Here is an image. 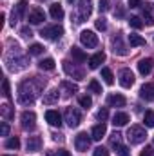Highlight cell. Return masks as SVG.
<instances>
[{"label":"cell","instance_id":"cell-49","mask_svg":"<svg viewBox=\"0 0 154 156\" xmlns=\"http://www.w3.org/2000/svg\"><path fill=\"white\" fill-rule=\"evenodd\" d=\"M58 156H71V154H69V151H60Z\"/></svg>","mask_w":154,"mask_h":156},{"label":"cell","instance_id":"cell-37","mask_svg":"<svg viewBox=\"0 0 154 156\" xmlns=\"http://www.w3.org/2000/svg\"><path fill=\"white\" fill-rule=\"evenodd\" d=\"M2 89H4V96L5 98H11V89H9V80L7 78L2 80Z\"/></svg>","mask_w":154,"mask_h":156},{"label":"cell","instance_id":"cell-30","mask_svg":"<svg viewBox=\"0 0 154 156\" xmlns=\"http://www.w3.org/2000/svg\"><path fill=\"white\" fill-rule=\"evenodd\" d=\"M143 24H145V22H143L140 16H131V18H129V26H131V27H134V29H142V27H143Z\"/></svg>","mask_w":154,"mask_h":156},{"label":"cell","instance_id":"cell-29","mask_svg":"<svg viewBox=\"0 0 154 156\" xmlns=\"http://www.w3.org/2000/svg\"><path fill=\"white\" fill-rule=\"evenodd\" d=\"M26 9H27V2H26V0H20V2L16 4V13H15V11H13V13H15L18 18H22V16L26 15Z\"/></svg>","mask_w":154,"mask_h":156},{"label":"cell","instance_id":"cell-45","mask_svg":"<svg viewBox=\"0 0 154 156\" xmlns=\"http://www.w3.org/2000/svg\"><path fill=\"white\" fill-rule=\"evenodd\" d=\"M129 5L131 7H140V5H143V0H129Z\"/></svg>","mask_w":154,"mask_h":156},{"label":"cell","instance_id":"cell-44","mask_svg":"<svg viewBox=\"0 0 154 156\" xmlns=\"http://www.w3.org/2000/svg\"><path fill=\"white\" fill-rule=\"evenodd\" d=\"M20 33H22V37H26V38H27V37H33V33H31V29H29V27H22V29H20Z\"/></svg>","mask_w":154,"mask_h":156},{"label":"cell","instance_id":"cell-12","mask_svg":"<svg viewBox=\"0 0 154 156\" xmlns=\"http://www.w3.org/2000/svg\"><path fill=\"white\" fill-rule=\"evenodd\" d=\"M91 11H93L91 0H80V16H78V22H83L91 15Z\"/></svg>","mask_w":154,"mask_h":156},{"label":"cell","instance_id":"cell-17","mask_svg":"<svg viewBox=\"0 0 154 156\" xmlns=\"http://www.w3.org/2000/svg\"><path fill=\"white\" fill-rule=\"evenodd\" d=\"M40 147H42V140L38 136H27V151L29 153H37V151H40Z\"/></svg>","mask_w":154,"mask_h":156},{"label":"cell","instance_id":"cell-7","mask_svg":"<svg viewBox=\"0 0 154 156\" xmlns=\"http://www.w3.org/2000/svg\"><path fill=\"white\" fill-rule=\"evenodd\" d=\"M75 147H76V151H80V153H85V151L91 147V138L87 136V133L76 134V138H75Z\"/></svg>","mask_w":154,"mask_h":156},{"label":"cell","instance_id":"cell-31","mask_svg":"<svg viewBox=\"0 0 154 156\" xmlns=\"http://www.w3.org/2000/svg\"><path fill=\"white\" fill-rule=\"evenodd\" d=\"M89 91L94 93V94H102V85H100V82H98V80H91V82H89Z\"/></svg>","mask_w":154,"mask_h":156},{"label":"cell","instance_id":"cell-11","mask_svg":"<svg viewBox=\"0 0 154 156\" xmlns=\"http://www.w3.org/2000/svg\"><path fill=\"white\" fill-rule=\"evenodd\" d=\"M140 96L147 102L154 100V82H149V83H143L142 89H140Z\"/></svg>","mask_w":154,"mask_h":156},{"label":"cell","instance_id":"cell-14","mask_svg":"<svg viewBox=\"0 0 154 156\" xmlns=\"http://www.w3.org/2000/svg\"><path fill=\"white\" fill-rule=\"evenodd\" d=\"M105 133H107V127H105V123H98V125H94V127H93L91 138H93L94 142H100V140L105 136Z\"/></svg>","mask_w":154,"mask_h":156},{"label":"cell","instance_id":"cell-10","mask_svg":"<svg viewBox=\"0 0 154 156\" xmlns=\"http://www.w3.org/2000/svg\"><path fill=\"white\" fill-rule=\"evenodd\" d=\"M45 120H47V123L53 125V127H60V125H62V116H60V113L54 111V109L45 111Z\"/></svg>","mask_w":154,"mask_h":156},{"label":"cell","instance_id":"cell-36","mask_svg":"<svg viewBox=\"0 0 154 156\" xmlns=\"http://www.w3.org/2000/svg\"><path fill=\"white\" fill-rule=\"evenodd\" d=\"M80 105L83 107V109H89L91 105H93V100H91V96H80Z\"/></svg>","mask_w":154,"mask_h":156},{"label":"cell","instance_id":"cell-25","mask_svg":"<svg viewBox=\"0 0 154 156\" xmlns=\"http://www.w3.org/2000/svg\"><path fill=\"white\" fill-rule=\"evenodd\" d=\"M0 115L5 118V120H11V118L15 116V113H13V107H11L9 104H4V105H0Z\"/></svg>","mask_w":154,"mask_h":156},{"label":"cell","instance_id":"cell-21","mask_svg":"<svg viewBox=\"0 0 154 156\" xmlns=\"http://www.w3.org/2000/svg\"><path fill=\"white\" fill-rule=\"evenodd\" d=\"M64 69H65V73L67 75H71V76H76L78 80L80 78H83V71H78V69H75V66H71V62H64Z\"/></svg>","mask_w":154,"mask_h":156},{"label":"cell","instance_id":"cell-3","mask_svg":"<svg viewBox=\"0 0 154 156\" xmlns=\"http://www.w3.org/2000/svg\"><path fill=\"white\" fill-rule=\"evenodd\" d=\"M40 35L47 40H58V38H62V35H64V27L58 26V24L56 26H47V27L42 29Z\"/></svg>","mask_w":154,"mask_h":156},{"label":"cell","instance_id":"cell-1","mask_svg":"<svg viewBox=\"0 0 154 156\" xmlns=\"http://www.w3.org/2000/svg\"><path fill=\"white\" fill-rule=\"evenodd\" d=\"M42 87H44V82L35 80V78L22 82V83L18 85V102H20L22 105H29V104H33L35 98L40 94Z\"/></svg>","mask_w":154,"mask_h":156},{"label":"cell","instance_id":"cell-8","mask_svg":"<svg viewBox=\"0 0 154 156\" xmlns=\"http://www.w3.org/2000/svg\"><path fill=\"white\" fill-rule=\"evenodd\" d=\"M132 83H134V73L131 69H127V67L121 69L120 71V85L129 89V87H132Z\"/></svg>","mask_w":154,"mask_h":156},{"label":"cell","instance_id":"cell-35","mask_svg":"<svg viewBox=\"0 0 154 156\" xmlns=\"http://www.w3.org/2000/svg\"><path fill=\"white\" fill-rule=\"evenodd\" d=\"M62 87H64V89H67L71 94L78 93V85H76V83H71V82H67V80H65V82H62Z\"/></svg>","mask_w":154,"mask_h":156},{"label":"cell","instance_id":"cell-42","mask_svg":"<svg viewBox=\"0 0 154 156\" xmlns=\"http://www.w3.org/2000/svg\"><path fill=\"white\" fill-rule=\"evenodd\" d=\"M116 154H118V156H129V149H127L125 145H121V144H120V145L116 147Z\"/></svg>","mask_w":154,"mask_h":156},{"label":"cell","instance_id":"cell-50","mask_svg":"<svg viewBox=\"0 0 154 156\" xmlns=\"http://www.w3.org/2000/svg\"><path fill=\"white\" fill-rule=\"evenodd\" d=\"M67 2H75V0H67Z\"/></svg>","mask_w":154,"mask_h":156},{"label":"cell","instance_id":"cell-19","mask_svg":"<svg viewBox=\"0 0 154 156\" xmlns=\"http://www.w3.org/2000/svg\"><path fill=\"white\" fill-rule=\"evenodd\" d=\"M142 11H143V18H145V24H147V26H154L152 5H151V4H145V5L142 7Z\"/></svg>","mask_w":154,"mask_h":156},{"label":"cell","instance_id":"cell-20","mask_svg":"<svg viewBox=\"0 0 154 156\" xmlns=\"http://www.w3.org/2000/svg\"><path fill=\"white\" fill-rule=\"evenodd\" d=\"M58 98H60L58 91H56V89H53V91H49V93H45V94H44V104H45V105H53V104H56V102H58Z\"/></svg>","mask_w":154,"mask_h":156},{"label":"cell","instance_id":"cell-5","mask_svg":"<svg viewBox=\"0 0 154 156\" xmlns=\"http://www.w3.org/2000/svg\"><path fill=\"white\" fill-rule=\"evenodd\" d=\"M65 122H67V125H69L71 129H73V127H78L80 122H82L80 111L75 109V107H67V109H65Z\"/></svg>","mask_w":154,"mask_h":156},{"label":"cell","instance_id":"cell-41","mask_svg":"<svg viewBox=\"0 0 154 156\" xmlns=\"http://www.w3.org/2000/svg\"><path fill=\"white\" fill-rule=\"evenodd\" d=\"M98 9H100V13L109 11V0H100L98 2Z\"/></svg>","mask_w":154,"mask_h":156},{"label":"cell","instance_id":"cell-9","mask_svg":"<svg viewBox=\"0 0 154 156\" xmlns=\"http://www.w3.org/2000/svg\"><path fill=\"white\" fill-rule=\"evenodd\" d=\"M45 20V13H44V9H40V7H33L31 11H29V22L33 24V26H38Z\"/></svg>","mask_w":154,"mask_h":156},{"label":"cell","instance_id":"cell-18","mask_svg":"<svg viewBox=\"0 0 154 156\" xmlns=\"http://www.w3.org/2000/svg\"><path fill=\"white\" fill-rule=\"evenodd\" d=\"M49 15L54 18V20H62L64 18V7L60 5V4H51V7H49Z\"/></svg>","mask_w":154,"mask_h":156},{"label":"cell","instance_id":"cell-48","mask_svg":"<svg viewBox=\"0 0 154 156\" xmlns=\"http://www.w3.org/2000/svg\"><path fill=\"white\" fill-rule=\"evenodd\" d=\"M4 20H5V15H4V13H2V15H0V29H2V27H4Z\"/></svg>","mask_w":154,"mask_h":156},{"label":"cell","instance_id":"cell-26","mask_svg":"<svg viewBox=\"0 0 154 156\" xmlns=\"http://www.w3.org/2000/svg\"><path fill=\"white\" fill-rule=\"evenodd\" d=\"M102 78H103V82H105L107 85H113V83H114V76H113V71H111L109 67H103V69H102Z\"/></svg>","mask_w":154,"mask_h":156},{"label":"cell","instance_id":"cell-51","mask_svg":"<svg viewBox=\"0 0 154 156\" xmlns=\"http://www.w3.org/2000/svg\"><path fill=\"white\" fill-rule=\"evenodd\" d=\"M40 2H45V0H40Z\"/></svg>","mask_w":154,"mask_h":156},{"label":"cell","instance_id":"cell-15","mask_svg":"<svg viewBox=\"0 0 154 156\" xmlns=\"http://www.w3.org/2000/svg\"><path fill=\"white\" fill-rule=\"evenodd\" d=\"M103 62H105V53L100 51V53H96V55H93V56L89 58V67H91V69H98L100 64H103Z\"/></svg>","mask_w":154,"mask_h":156},{"label":"cell","instance_id":"cell-23","mask_svg":"<svg viewBox=\"0 0 154 156\" xmlns=\"http://www.w3.org/2000/svg\"><path fill=\"white\" fill-rule=\"evenodd\" d=\"M38 67L42 71H53L54 69V60L53 58H44L38 62Z\"/></svg>","mask_w":154,"mask_h":156},{"label":"cell","instance_id":"cell-39","mask_svg":"<svg viewBox=\"0 0 154 156\" xmlns=\"http://www.w3.org/2000/svg\"><path fill=\"white\" fill-rule=\"evenodd\" d=\"M96 116H98V120L105 122V120H107V116H109V111H107V107H102V109L98 111V115H96Z\"/></svg>","mask_w":154,"mask_h":156},{"label":"cell","instance_id":"cell-16","mask_svg":"<svg viewBox=\"0 0 154 156\" xmlns=\"http://www.w3.org/2000/svg\"><path fill=\"white\" fill-rule=\"evenodd\" d=\"M125 96L123 94H111L109 98H107V104L111 105V107H123L125 105Z\"/></svg>","mask_w":154,"mask_h":156},{"label":"cell","instance_id":"cell-24","mask_svg":"<svg viewBox=\"0 0 154 156\" xmlns=\"http://www.w3.org/2000/svg\"><path fill=\"white\" fill-rule=\"evenodd\" d=\"M71 56H73L76 62H80V64L87 60V55H85L82 49H78V47H73V49H71Z\"/></svg>","mask_w":154,"mask_h":156},{"label":"cell","instance_id":"cell-32","mask_svg":"<svg viewBox=\"0 0 154 156\" xmlns=\"http://www.w3.org/2000/svg\"><path fill=\"white\" fill-rule=\"evenodd\" d=\"M42 53H44V45H42V44H33V45L29 47V55H31V56H38Z\"/></svg>","mask_w":154,"mask_h":156},{"label":"cell","instance_id":"cell-2","mask_svg":"<svg viewBox=\"0 0 154 156\" xmlns=\"http://www.w3.org/2000/svg\"><path fill=\"white\" fill-rule=\"evenodd\" d=\"M145 138H147V133H145V129H143L142 125H132V127H129V131H127V140L131 142V145L143 144Z\"/></svg>","mask_w":154,"mask_h":156},{"label":"cell","instance_id":"cell-27","mask_svg":"<svg viewBox=\"0 0 154 156\" xmlns=\"http://www.w3.org/2000/svg\"><path fill=\"white\" fill-rule=\"evenodd\" d=\"M129 44L132 45V47H138V45H145V38L143 37H140V35H129Z\"/></svg>","mask_w":154,"mask_h":156},{"label":"cell","instance_id":"cell-38","mask_svg":"<svg viewBox=\"0 0 154 156\" xmlns=\"http://www.w3.org/2000/svg\"><path fill=\"white\" fill-rule=\"evenodd\" d=\"M120 142H121V134L114 131V133L111 134V145H113V147H118V145H120Z\"/></svg>","mask_w":154,"mask_h":156},{"label":"cell","instance_id":"cell-6","mask_svg":"<svg viewBox=\"0 0 154 156\" xmlns=\"http://www.w3.org/2000/svg\"><path fill=\"white\" fill-rule=\"evenodd\" d=\"M20 120H22V127L26 131H33L35 125H37V115L33 111H24L20 115Z\"/></svg>","mask_w":154,"mask_h":156},{"label":"cell","instance_id":"cell-28","mask_svg":"<svg viewBox=\"0 0 154 156\" xmlns=\"http://www.w3.org/2000/svg\"><path fill=\"white\" fill-rule=\"evenodd\" d=\"M113 47H114L113 51H114L116 55H125V53H127L125 47H123V44H121V38H120V37H116V38L113 40Z\"/></svg>","mask_w":154,"mask_h":156},{"label":"cell","instance_id":"cell-52","mask_svg":"<svg viewBox=\"0 0 154 156\" xmlns=\"http://www.w3.org/2000/svg\"><path fill=\"white\" fill-rule=\"evenodd\" d=\"M5 156H9V154H5Z\"/></svg>","mask_w":154,"mask_h":156},{"label":"cell","instance_id":"cell-4","mask_svg":"<svg viewBox=\"0 0 154 156\" xmlns=\"http://www.w3.org/2000/svg\"><path fill=\"white\" fill-rule=\"evenodd\" d=\"M80 42H82L87 49H93V47H96V45H98V37L94 35V31L85 29V31H82V33H80Z\"/></svg>","mask_w":154,"mask_h":156},{"label":"cell","instance_id":"cell-13","mask_svg":"<svg viewBox=\"0 0 154 156\" xmlns=\"http://www.w3.org/2000/svg\"><path fill=\"white\" fill-rule=\"evenodd\" d=\"M138 71H140V75H143V76L151 75V71H152V60H151V58H142V60L138 62Z\"/></svg>","mask_w":154,"mask_h":156},{"label":"cell","instance_id":"cell-46","mask_svg":"<svg viewBox=\"0 0 154 156\" xmlns=\"http://www.w3.org/2000/svg\"><path fill=\"white\" fill-rule=\"evenodd\" d=\"M142 156H154V149L152 147H145L143 153H142Z\"/></svg>","mask_w":154,"mask_h":156},{"label":"cell","instance_id":"cell-40","mask_svg":"<svg viewBox=\"0 0 154 156\" xmlns=\"http://www.w3.org/2000/svg\"><path fill=\"white\" fill-rule=\"evenodd\" d=\"M96 29H98V31H105V29H107L105 18H98V20H96Z\"/></svg>","mask_w":154,"mask_h":156},{"label":"cell","instance_id":"cell-33","mask_svg":"<svg viewBox=\"0 0 154 156\" xmlns=\"http://www.w3.org/2000/svg\"><path fill=\"white\" fill-rule=\"evenodd\" d=\"M143 122L147 127H154V111H145L143 115Z\"/></svg>","mask_w":154,"mask_h":156},{"label":"cell","instance_id":"cell-47","mask_svg":"<svg viewBox=\"0 0 154 156\" xmlns=\"http://www.w3.org/2000/svg\"><path fill=\"white\" fill-rule=\"evenodd\" d=\"M7 134H9V125L2 123V136H7Z\"/></svg>","mask_w":154,"mask_h":156},{"label":"cell","instance_id":"cell-43","mask_svg":"<svg viewBox=\"0 0 154 156\" xmlns=\"http://www.w3.org/2000/svg\"><path fill=\"white\" fill-rule=\"evenodd\" d=\"M93 154H94V156H109V151H107L105 147H96Z\"/></svg>","mask_w":154,"mask_h":156},{"label":"cell","instance_id":"cell-22","mask_svg":"<svg viewBox=\"0 0 154 156\" xmlns=\"http://www.w3.org/2000/svg\"><path fill=\"white\" fill-rule=\"evenodd\" d=\"M127 122H129V115L127 113H116L113 116V123L116 127H123V125H127Z\"/></svg>","mask_w":154,"mask_h":156},{"label":"cell","instance_id":"cell-34","mask_svg":"<svg viewBox=\"0 0 154 156\" xmlns=\"http://www.w3.org/2000/svg\"><path fill=\"white\" fill-rule=\"evenodd\" d=\"M5 147H7V149H15V151H16V149L20 147V140H18L16 136H13V138H9V140L5 142Z\"/></svg>","mask_w":154,"mask_h":156}]
</instances>
